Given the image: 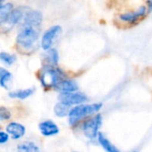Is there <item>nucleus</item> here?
<instances>
[{
    "label": "nucleus",
    "instance_id": "nucleus-1",
    "mask_svg": "<svg viewBox=\"0 0 152 152\" xmlns=\"http://www.w3.org/2000/svg\"><path fill=\"white\" fill-rule=\"evenodd\" d=\"M103 107L102 102L91 104L82 103L73 107L68 115V122L71 126H77L82 119L98 113Z\"/></svg>",
    "mask_w": 152,
    "mask_h": 152
},
{
    "label": "nucleus",
    "instance_id": "nucleus-2",
    "mask_svg": "<svg viewBox=\"0 0 152 152\" xmlns=\"http://www.w3.org/2000/svg\"><path fill=\"white\" fill-rule=\"evenodd\" d=\"M65 74L60 69H55L52 67L45 69L39 77V80L43 87L49 89V88H56L57 84L65 79Z\"/></svg>",
    "mask_w": 152,
    "mask_h": 152
},
{
    "label": "nucleus",
    "instance_id": "nucleus-3",
    "mask_svg": "<svg viewBox=\"0 0 152 152\" xmlns=\"http://www.w3.org/2000/svg\"><path fill=\"white\" fill-rule=\"evenodd\" d=\"M102 125V116L100 114H97L92 118L86 119L82 126V129L84 135L90 140L98 139V135L99 133V128Z\"/></svg>",
    "mask_w": 152,
    "mask_h": 152
},
{
    "label": "nucleus",
    "instance_id": "nucleus-4",
    "mask_svg": "<svg viewBox=\"0 0 152 152\" xmlns=\"http://www.w3.org/2000/svg\"><path fill=\"white\" fill-rule=\"evenodd\" d=\"M39 34L33 27L25 26V28L18 34L17 44L24 49H30L38 40Z\"/></svg>",
    "mask_w": 152,
    "mask_h": 152
},
{
    "label": "nucleus",
    "instance_id": "nucleus-5",
    "mask_svg": "<svg viewBox=\"0 0 152 152\" xmlns=\"http://www.w3.org/2000/svg\"><path fill=\"white\" fill-rule=\"evenodd\" d=\"M59 102L65 103L69 106H76L79 104L85 103L88 101V97L86 94L81 92H73V93H61L58 96Z\"/></svg>",
    "mask_w": 152,
    "mask_h": 152
},
{
    "label": "nucleus",
    "instance_id": "nucleus-6",
    "mask_svg": "<svg viewBox=\"0 0 152 152\" xmlns=\"http://www.w3.org/2000/svg\"><path fill=\"white\" fill-rule=\"evenodd\" d=\"M62 32V28L60 26L58 25H56V26H53L51 28H49L43 35L42 37V39H41V47L47 51L48 49L51 48L52 45H53V42L54 40L61 34Z\"/></svg>",
    "mask_w": 152,
    "mask_h": 152
},
{
    "label": "nucleus",
    "instance_id": "nucleus-7",
    "mask_svg": "<svg viewBox=\"0 0 152 152\" xmlns=\"http://www.w3.org/2000/svg\"><path fill=\"white\" fill-rule=\"evenodd\" d=\"M147 13V7L144 5L140 6L137 10L128 12L123 14H120L119 18L122 21L127 22V23H134L141 20L142 17H144Z\"/></svg>",
    "mask_w": 152,
    "mask_h": 152
},
{
    "label": "nucleus",
    "instance_id": "nucleus-8",
    "mask_svg": "<svg viewBox=\"0 0 152 152\" xmlns=\"http://www.w3.org/2000/svg\"><path fill=\"white\" fill-rule=\"evenodd\" d=\"M42 13L36 10L29 11L24 17V25L28 27H38L41 24L42 21Z\"/></svg>",
    "mask_w": 152,
    "mask_h": 152
},
{
    "label": "nucleus",
    "instance_id": "nucleus-9",
    "mask_svg": "<svg viewBox=\"0 0 152 152\" xmlns=\"http://www.w3.org/2000/svg\"><path fill=\"white\" fill-rule=\"evenodd\" d=\"M39 129L44 136H53L59 133V127L52 120H46L39 125Z\"/></svg>",
    "mask_w": 152,
    "mask_h": 152
},
{
    "label": "nucleus",
    "instance_id": "nucleus-10",
    "mask_svg": "<svg viewBox=\"0 0 152 152\" xmlns=\"http://www.w3.org/2000/svg\"><path fill=\"white\" fill-rule=\"evenodd\" d=\"M56 89L60 93H73L78 91L79 86L74 80L65 78L57 84Z\"/></svg>",
    "mask_w": 152,
    "mask_h": 152
},
{
    "label": "nucleus",
    "instance_id": "nucleus-11",
    "mask_svg": "<svg viewBox=\"0 0 152 152\" xmlns=\"http://www.w3.org/2000/svg\"><path fill=\"white\" fill-rule=\"evenodd\" d=\"M6 132L12 136L13 139L17 140L22 137L25 134V127L18 123H10L6 126Z\"/></svg>",
    "mask_w": 152,
    "mask_h": 152
},
{
    "label": "nucleus",
    "instance_id": "nucleus-12",
    "mask_svg": "<svg viewBox=\"0 0 152 152\" xmlns=\"http://www.w3.org/2000/svg\"><path fill=\"white\" fill-rule=\"evenodd\" d=\"M98 141H99V144L101 145V147L107 152H120V151L113 143H111V142L101 132L99 133Z\"/></svg>",
    "mask_w": 152,
    "mask_h": 152
},
{
    "label": "nucleus",
    "instance_id": "nucleus-13",
    "mask_svg": "<svg viewBox=\"0 0 152 152\" xmlns=\"http://www.w3.org/2000/svg\"><path fill=\"white\" fill-rule=\"evenodd\" d=\"M71 109H72L71 106L59 102L58 103H56L55 105L54 112H55L56 116H57L58 118H65V117L69 115V112H70Z\"/></svg>",
    "mask_w": 152,
    "mask_h": 152
},
{
    "label": "nucleus",
    "instance_id": "nucleus-14",
    "mask_svg": "<svg viewBox=\"0 0 152 152\" xmlns=\"http://www.w3.org/2000/svg\"><path fill=\"white\" fill-rule=\"evenodd\" d=\"M34 91H35L34 88H28V89H24V90H18V91H14V92L9 93V96L11 98H17V99L24 100V99L30 97V95H32Z\"/></svg>",
    "mask_w": 152,
    "mask_h": 152
},
{
    "label": "nucleus",
    "instance_id": "nucleus-15",
    "mask_svg": "<svg viewBox=\"0 0 152 152\" xmlns=\"http://www.w3.org/2000/svg\"><path fill=\"white\" fill-rule=\"evenodd\" d=\"M18 152H39V148L32 142H24L17 146Z\"/></svg>",
    "mask_w": 152,
    "mask_h": 152
},
{
    "label": "nucleus",
    "instance_id": "nucleus-16",
    "mask_svg": "<svg viewBox=\"0 0 152 152\" xmlns=\"http://www.w3.org/2000/svg\"><path fill=\"white\" fill-rule=\"evenodd\" d=\"M12 11H13L12 4L8 3V4L0 5V25H2L5 21H7Z\"/></svg>",
    "mask_w": 152,
    "mask_h": 152
},
{
    "label": "nucleus",
    "instance_id": "nucleus-17",
    "mask_svg": "<svg viewBox=\"0 0 152 152\" xmlns=\"http://www.w3.org/2000/svg\"><path fill=\"white\" fill-rule=\"evenodd\" d=\"M22 17H23L22 10L20 8H17V9H14L11 12L7 21L10 24H16L22 19Z\"/></svg>",
    "mask_w": 152,
    "mask_h": 152
},
{
    "label": "nucleus",
    "instance_id": "nucleus-18",
    "mask_svg": "<svg viewBox=\"0 0 152 152\" xmlns=\"http://www.w3.org/2000/svg\"><path fill=\"white\" fill-rule=\"evenodd\" d=\"M11 79H12V74L8 70L0 67V86L4 89H8L7 83Z\"/></svg>",
    "mask_w": 152,
    "mask_h": 152
},
{
    "label": "nucleus",
    "instance_id": "nucleus-19",
    "mask_svg": "<svg viewBox=\"0 0 152 152\" xmlns=\"http://www.w3.org/2000/svg\"><path fill=\"white\" fill-rule=\"evenodd\" d=\"M47 61L50 65L56 66L58 64L59 55H58V53L56 49H54V48L48 49L47 53Z\"/></svg>",
    "mask_w": 152,
    "mask_h": 152
},
{
    "label": "nucleus",
    "instance_id": "nucleus-20",
    "mask_svg": "<svg viewBox=\"0 0 152 152\" xmlns=\"http://www.w3.org/2000/svg\"><path fill=\"white\" fill-rule=\"evenodd\" d=\"M16 57L14 55H11L7 53L2 52L0 53V61L4 63H5L6 65H12L13 64V62L15 61Z\"/></svg>",
    "mask_w": 152,
    "mask_h": 152
},
{
    "label": "nucleus",
    "instance_id": "nucleus-21",
    "mask_svg": "<svg viewBox=\"0 0 152 152\" xmlns=\"http://www.w3.org/2000/svg\"><path fill=\"white\" fill-rule=\"evenodd\" d=\"M10 118H11L10 111L4 107H0V120H8Z\"/></svg>",
    "mask_w": 152,
    "mask_h": 152
},
{
    "label": "nucleus",
    "instance_id": "nucleus-22",
    "mask_svg": "<svg viewBox=\"0 0 152 152\" xmlns=\"http://www.w3.org/2000/svg\"><path fill=\"white\" fill-rule=\"evenodd\" d=\"M8 141V134L5 133H0V143H4Z\"/></svg>",
    "mask_w": 152,
    "mask_h": 152
},
{
    "label": "nucleus",
    "instance_id": "nucleus-23",
    "mask_svg": "<svg viewBox=\"0 0 152 152\" xmlns=\"http://www.w3.org/2000/svg\"><path fill=\"white\" fill-rule=\"evenodd\" d=\"M147 4L149 6V10L152 11V0H147Z\"/></svg>",
    "mask_w": 152,
    "mask_h": 152
},
{
    "label": "nucleus",
    "instance_id": "nucleus-24",
    "mask_svg": "<svg viewBox=\"0 0 152 152\" xmlns=\"http://www.w3.org/2000/svg\"><path fill=\"white\" fill-rule=\"evenodd\" d=\"M73 152H76V151H73Z\"/></svg>",
    "mask_w": 152,
    "mask_h": 152
}]
</instances>
